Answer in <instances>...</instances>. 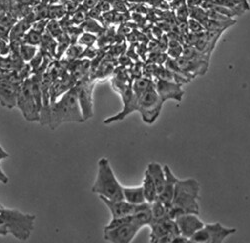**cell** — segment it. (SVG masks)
<instances>
[{"instance_id": "44dd1931", "label": "cell", "mask_w": 250, "mask_h": 243, "mask_svg": "<svg viewBox=\"0 0 250 243\" xmlns=\"http://www.w3.org/2000/svg\"><path fill=\"white\" fill-rule=\"evenodd\" d=\"M67 14L66 6L63 3H53L48 5V19H61Z\"/></svg>"}, {"instance_id": "d590c367", "label": "cell", "mask_w": 250, "mask_h": 243, "mask_svg": "<svg viewBox=\"0 0 250 243\" xmlns=\"http://www.w3.org/2000/svg\"><path fill=\"white\" fill-rule=\"evenodd\" d=\"M164 1V0H146V4H148L149 6L153 7V8H158L160 6V4Z\"/></svg>"}, {"instance_id": "7a4b0ae2", "label": "cell", "mask_w": 250, "mask_h": 243, "mask_svg": "<svg viewBox=\"0 0 250 243\" xmlns=\"http://www.w3.org/2000/svg\"><path fill=\"white\" fill-rule=\"evenodd\" d=\"M36 216L18 209L7 208L0 204V226L7 229L14 238L20 241L28 240L34 230Z\"/></svg>"}, {"instance_id": "8d00e7d4", "label": "cell", "mask_w": 250, "mask_h": 243, "mask_svg": "<svg viewBox=\"0 0 250 243\" xmlns=\"http://www.w3.org/2000/svg\"><path fill=\"white\" fill-rule=\"evenodd\" d=\"M234 1L238 2V3L244 8L245 11L250 10V4H249V2H248V0H234Z\"/></svg>"}, {"instance_id": "7402d4cb", "label": "cell", "mask_w": 250, "mask_h": 243, "mask_svg": "<svg viewBox=\"0 0 250 243\" xmlns=\"http://www.w3.org/2000/svg\"><path fill=\"white\" fill-rule=\"evenodd\" d=\"M37 52H38V48L37 46H34V45L21 42V44L19 46V55L23 59L24 62H29L30 60L36 55Z\"/></svg>"}, {"instance_id": "9c48e42d", "label": "cell", "mask_w": 250, "mask_h": 243, "mask_svg": "<svg viewBox=\"0 0 250 243\" xmlns=\"http://www.w3.org/2000/svg\"><path fill=\"white\" fill-rule=\"evenodd\" d=\"M74 88L77 93L79 105L81 108V112L84 118V121L93 117V91H94V83L92 80L87 77H83L78 80V82L74 85Z\"/></svg>"}, {"instance_id": "4316f807", "label": "cell", "mask_w": 250, "mask_h": 243, "mask_svg": "<svg viewBox=\"0 0 250 243\" xmlns=\"http://www.w3.org/2000/svg\"><path fill=\"white\" fill-rule=\"evenodd\" d=\"M63 31H64V29L62 28V26L60 25L59 20H57V19H49V22H48L47 28H46V32L48 34H50L54 38H57L62 33H63Z\"/></svg>"}, {"instance_id": "30bf717a", "label": "cell", "mask_w": 250, "mask_h": 243, "mask_svg": "<svg viewBox=\"0 0 250 243\" xmlns=\"http://www.w3.org/2000/svg\"><path fill=\"white\" fill-rule=\"evenodd\" d=\"M140 227L134 223H123L113 227H104L103 238L110 243H130L133 241Z\"/></svg>"}, {"instance_id": "ac0fdd59", "label": "cell", "mask_w": 250, "mask_h": 243, "mask_svg": "<svg viewBox=\"0 0 250 243\" xmlns=\"http://www.w3.org/2000/svg\"><path fill=\"white\" fill-rule=\"evenodd\" d=\"M141 185L143 188L145 199H146L148 203L151 204L152 202H154L158 198V191L153 179L151 178L150 174L146 170L144 172V177H143Z\"/></svg>"}, {"instance_id": "7bdbcfd3", "label": "cell", "mask_w": 250, "mask_h": 243, "mask_svg": "<svg viewBox=\"0 0 250 243\" xmlns=\"http://www.w3.org/2000/svg\"><path fill=\"white\" fill-rule=\"evenodd\" d=\"M165 1H167V2H171L172 0H165Z\"/></svg>"}, {"instance_id": "ba28073f", "label": "cell", "mask_w": 250, "mask_h": 243, "mask_svg": "<svg viewBox=\"0 0 250 243\" xmlns=\"http://www.w3.org/2000/svg\"><path fill=\"white\" fill-rule=\"evenodd\" d=\"M149 227L151 243H172L174 237L180 234L175 219L171 218L154 221Z\"/></svg>"}, {"instance_id": "5bb4252c", "label": "cell", "mask_w": 250, "mask_h": 243, "mask_svg": "<svg viewBox=\"0 0 250 243\" xmlns=\"http://www.w3.org/2000/svg\"><path fill=\"white\" fill-rule=\"evenodd\" d=\"M22 84H16L8 78L0 80V105L7 109L16 108L17 96Z\"/></svg>"}, {"instance_id": "7c38bea8", "label": "cell", "mask_w": 250, "mask_h": 243, "mask_svg": "<svg viewBox=\"0 0 250 243\" xmlns=\"http://www.w3.org/2000/svg\"><path fill=\"white\" fill-rule=\"evenodd\" d=\"M155 89L163 102L169 99L178 101L181 102V100L184 95V90L182 89V85L175 82L173 80H165V79H158L155 80Z\"/></svg>"}, {"instance_id": "74e56055", "label": "cell", "mask_w": 250, "mask_h": 243, "mask_svg": "<svg viewBox=\"0 0 250 243\" xmlns=\"http://www.w3.org/2000/svg\"><path fill=\"white\" fill-rule=\"evenodd\" d=\"M12 1L20 5H32L30 0H12Z\"/></svg>"}, {"instance_id": "e575fe53", "label": "cell", "mask_w": 250, "mask_h": 243, "mask_svg": "<svg viewBox=\"0 0 250 243\" xmlns=\"http://www.w3.org/2000/svg\"><path fill=\"white\" fill-rule=\"evenodd\" d=\"M202 2H203V0H186V4L188 5L189 8L201 6Z\"/></svg>"}, {"instance_id": "8fae6325", "label": "cell", "mask_w": 250, "mask_h": 243, "mask_svg": "<svg viewBox=\"0 0 250 243\" xmlns=\"http://www.w3.org/2000/svg\"><path fill=\"white\" fill-rule=\"evenodd\" d=\"M99 199L108 208L112 218H119V217L132 215V214L136 213L138 210H140V208L144 204V203H142L139 205H134V204L129 203V202L125 199L112 200V199H108L106 197H102V196H100Z\"/></svg>"}, {"instance_id": "f1b7e54d", "label": "cell", "mask_w": 250, "mask_h": 243, "mask_svg": "<svg viewBox=\"0 0 250 243\" xmlns=\"http://www.w3.org/2000/svg\"><path fill=\"white\" fill-rule=\"evenodd\" d=\"M174 14H175V17L177 19L178 23L187 22L188 21V19L190 18V10H189L188 5H187L186 3L181 5L176 10H174Z\"/></svg>"}, {"instance_id": "ab89813d", "label": "cell", "mask_w": 250, "mask_h": 243, "mask_svg": "<svg viewBox=\"0 0 250 243\" xmlns=\"http://www.w3.org/2000/svg\"><path fill=\"white\" fill-rule=\"evenodd\" d=\"M42 3H46V4H53V3H58L59 0H41Z\"/></svg>"}, {"instance_id": "3957f363", "label": "cell", "mask_w": 250, "mask_h": 243, "mask_svg": "<svg viewBox=\"0 0 250 243\" xmlns=\"http://www.w3.org/2000/svg\"><path fill=\"white\" fill-rule=\"evenodd\" d=\"M91 191L98 197L112 200L123 199V186L120 184L111 167L108 158L102 157L98 161V170Z\"/></svg>"}, {"instance_id": "4fadbf2b", "label": "cell", "mask_w": 250, "mask_h": 243, "mask_svg": "<svg viewBox=\"0 0 250 243\" xmlns=\"http://www.w3.org/2000/svg\"><path fill=\"white\" fill-rule=\"evenodd\" d=\"M181 235L190 238L196 231L203 228L205 223L195 213H183L175 218Z\"/></svg>"}, {"instance_id": "d6a6232c", "label": "cell", "mask_w": 250, "mask_h": 243, "mask_svg": "<svg viewBox=\"0 0 250 243\" xmlns=\"http://www.w3.org/2000/svg\"><path fill=\"white\" fill-rule=\"evenodd\" d=\"M2 159H4V157L0 155V162H1V160H2ZM8 181H9V179H8L7 175L4 173V171L2 170V168H1V164H0V182H2L3 184H7V183H8Z\"/></svg>"}, {"instance_id": "836d02e7", "label": "cell", "mask_w": 250, "mask_h": 243, "mask_svg": "<svg viewBox=\"0 0 250 243\" xmlns=\"http://www.w3.org/2000/svg\"><path fill=\"white\" fill-rule=\"evenodd\" d=\"M186 3V0H172L171 2H169V5H170V9L172 11L176 10L178 7H180L181 5L185 4Z\"/></svg>"}, {"instance_id": "f35d334b", "label": "cell", "mask_w": 250, "mask_h": 243, "mask_svg": "<svg viewBox=\"0 0 250 243\" xmlns=\"http://www.w3.org/2000/svg\"><path fill=\"white\" fill-rule=\"evenodd\" d=\"M125 1L130 4H139V3H145L146 2V0H125Z\"/></svg>"}, {"instance_id": "ee69618b", "label": "cell", "mask_w": 250, "mask_h": 243, "mask_svg": "<svg viewBox=\"0 0 250 243\" xmlns=\"http://www.w3.org/2000/svg\"><path fill=\"white\" fill-rule=\"evenodd\" d=\"M1 58H2V56H0V61H1Z\"/></svg>"}, {"instance_id": "e0dca14e", "label": "cell", "mask_w": 250, "mask_h": 243, "mask_svg": "<svg viewBox=\"0 0 250 243\" xmlns=\"http://www.w3.org/2000/svg\"><path fill=\"white\" fill-rule=\"evenodd\" d=\"M146 171L150 174L151 178L153 179L158 191V195H159L165 183L164 166H161L159 163H157V162H150V163L147 165Z\"/></svg>"}, {"instance_id": "2e32d148", "label": "cell", "mask_w": 250, "mask_h": 243, "mask_svg": "<svg viewBox=\"0 0 250 243\" xmlns=\"http://www.w3.org/2000/svg\"><path fill=\"white\" fill-rule=\"evenodd\" d=\"M123 199L128 201L129 203L134 205H139L147 202L145 199L142 185L125 187L123 186Z\"/></svg>"}, {"instance_id": "cb8c5ba5", "label": "cell", "mask_w": 250, "mask_h": 243, "mask_svg": "<svg viewBox=\"0 0 250 243\" xmlns=\"http://www.w3.org/2000/svg\"><path fill=\"white\" fill-rule=\"evenodd\" d=\"M42 35L39 32H37L36 30L30 28L24 35L22 42L26 43V44H30V45H34V46H40L41 44V40H42Z\"/></svg>"}, {"instance_id": "83f0119b", "label": "cell", "mask_w": 250, "mask_h": 243, "mask_svg": "<svg viewBox=\"0 0 250 243\" xmlns=\"http://www.w3.org/2000/svg\"><path fill=\"white\" fill-rule=\"evenodd\" d=\"M190 10V18H194L198 21H200L203 26L204 23L208 20V14H207V10H205L202 6H198V7H191L189 8Z\"/></svg>"}, {"instance_id": "f546056e", "label": "cell", "mask_w": 250, "mask_h": 243, "mask_svg": "<svg viewBox=\"0 0 250 243\" xmlns=\"http://www.w3.org/2000/svg\"><path fill=\"white\" fill-rule=\"evenodd\" d=\"M187 24H188V29H189V32H191V33L199 34V33H202L203 31H205L203 24L194 18H189L188 21H187Z\"/></svg>"}, {"instance_id": "4dcf8cb0", "label": "cell", "mask_w": 250, "mask_h": 243, "mask_svg": "<svg viewBox=\"0 0 250 243\" xmlns=\"http://www.w3.org/2000/svg\"><path fill=\"white\" fill-rule=\"evenodd\" d=\"M49 22L48 18H41V19H37L32 23L31 28L36 30L37 32L44 34L46 32V28H47V24Z\"/></svg>"}, {"instance_id": "8992f818", "label": "cell", "mask_w": 250, "mask_h": 243, "mask_svg": "<svg viewBox=\"0 0 250 243\" xmlns=\"http://www.w3.org/2000/svg\"><path fill=\"white\" fill-rule=\"evenodd\" d=\"M163 104V100L157 93L155 87L141 94L138 100V112L142 117L143 122L146 124L154 123L162 111Z\"/></svg>"}, {"instance_id": "9a60e30c", "label": "cell", "mask_w": 250, "mask_h": 243, "mask_svg": "<svg viewBox=\"0 0 250 243\" xmlns=\"http://www.w3.org/2000/svg\"><path fill=\"white\" fill-rule=\"evenodd\" d=\"M165 171V183L162 191L158 195V199L163 202L166 206H170L172 204L173 195L175 186L178 181V178L175 176L173 171L168 165H164Z\"/></svg>"}, {"instance_id": "b9f144b4", "label": "cell", "mask_w": 250, "mask_h": 243, "mask_svg": "<svg viewBox=\"0 0 250 243\" xmlns=\"http://www.w3.org/2000/svg\"><path fill=\"white\" fill-rule=\"evenodd\" d=\"M30 1H31V4L34 6V5L39 4L41 2V0H30Z\"/></svg>"}, {"instance_id": "5b68a950", "label": "cell", "mask_w": 250, "mask_h": 243, "mask_svg": "<svg viewBox=\"0 0 250 243\" xmlns=\"http://www.w3.org/2000/svg\"><path fill=\"white\" fill-rule=\"evenodd\" d=\"M16 108L20 110L24 119L29 122H39L40 121V109L33 95L31 78L25 79L21 87H20L17 96Z\"/></svg>"}, {"instance_id": "484cf974", "label": "cell", "mask_w": 250, "mask_h": 243, "mask_svg": "<svg viewBox=\"0 0 250 243\" xmlns=\"http://www.w3.org/2000/svg\"><path fill=\"white\" fill-rule=\"evenodd\" d=\"M83 50H84V47H82L78 43H71L64 54L65 58L71 60V61H74V60L81 58Z\"/></svg>"}, {"instance_id": "d6986e66", "label": "cell", "mask_w": 250, "mask_h": 243, "mask_svg": "<svg viewBox=\"0 0 250 243\" xmlns=\"http://www.w3.org/2000/svg\"><path fill=\"white\" fill-rule=\"evenodd\" d=\"M151 211L153 216L152 222L168 218V206H166L158 198L151 203Z\"/></svg>"}, {"instance_id": "52a82bcc", "label": "cell", "mask_w": 250, "mask_h": 243, "mask_svg": "<svg viewBox=\"0 0 250 243\" xmlns=\"http://www.w3.org/2000/svg\"><path fill=\"white\" fill-rule=\"evenodd\" d=\"M235 232V228L225 227L219 222L208 223L189 238V243H222Z\"/></svg>"}, {"instance_id": "1f68e13d", "label": "cell", "mask_w": 250, "mask_h": 243, "mask_svg": "<svg viewBox=\"0 0 250 243\" xmlns=\"http://www.w3.org/2000/svg\"><path fill=\"white\" fill-rule=\"evenodd\" d=\"M13 72V70H10L4 66H2L0 64V80H3V79H7L11 73Z\"/></svg>"}, {"instance_id": "d4e9b609", "label": "cell", "mask_w": 250, "mask_h": 243, "mask_svg": "<svg viewBox=\"0 0 250 243\" xmlns=\"http://www.w3.org/2000/svg\"><path fill=\"white\" fill-rule=\"evenodd\" d=\"M182 53H183V46L181 45V43L177 39H170L168 48H167L168 57L177 59L178 57L182 56Z\"/></svg>"}, {"instance_id": "6da1fadb", "label": "cell", "mask_w": 250, "mask_h": 243, "mask_svg": "<svg viewBox=\"0 0 250 243\" xmlns=\"http://www.w3.org/2000/svg\"><path fill=\"white\" fill-rule=\"evenodd\" d=\"M69 122H84L74 86L51 103L48 126L55 130L60 125Z\"/></svg>"}, {"instance_id": "ffe728a7", "label": "cell", "mask_w": 250, "mask_h": 243, "mask_svg": "<svg viewBox=\"0 0 250 243\" xmlns=\"http://www.w3.org/2000/svg\"><path fill=\"white\" fill-rule=\"evenodd\" d=\"M83 31H86V32H90L93 34H103L105 32V28H104L99 22L98 20L93 19L91 17H87L86 20L82 24L79 25Z\"/></svg>"}, {"instance_id": "277c9868", "label": "cell", "mask_w": 250, "mask_h": 243, "mask_svg": "<svg viewBox=\"0 0 250 243\" xmlns=\"http://www.w3.org/2000/svg\"><path fill=\"white\" fill-rule=\"evenodd\" d=\"M199 192L200 184L196 179H178L171 205L181 209L184 213L199 214Z\"/></svg>"}, {"instance_id": "603a6c76", "label": "cell", "mask_w": 250, "mask_h": 243, "mask_svg": "<svg viewBox=\"0 0 250 243\" xmlns=\"http://www.w3.org/2000/svg\"><path fill=\"white\" fill-rule=\"evenodd\" d=\"M98 40V37L96 34H93V33H90V32H86V31H83L78 39H77V43L79 45H81L82 47H91L93 46L96 41Z\"/></svg>"}, {"instance_id": "60d3db41", "label": "cell", "mask_w": 250, "mask_h": 243, "mask_svg": "<svg viewBox=\"0 0 250 243\" xmlns=\"http://www.w3.org/2000/svg\"><path fill=\"white\" fill-rule=\"evenodd\" d=\"M0 155L1 156H3L4 158H7V157H9V154L2 148V146L0 145Z\"/></svg>"}]
</instances>
